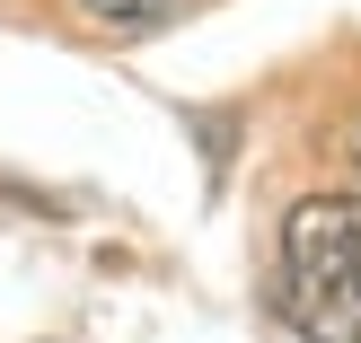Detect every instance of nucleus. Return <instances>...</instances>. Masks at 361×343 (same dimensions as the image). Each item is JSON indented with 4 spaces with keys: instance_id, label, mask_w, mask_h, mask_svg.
Returning <instances> with one entry per match:
<instances>
[{
    "instance_id": "obj_1",
    "label": "nucleus",
    "mask_w": 361,
    "mask_h": 343,
    "mask_svg": "<svg viewBox=\"0 0 361 343\" xmlns=\"http://www.w3.org/2000/svg\"><path fill=\"white\" fill-rule=\"evenodd\" d=\"M274 317L309 343H361V194L291 203L274 247Z\"/></svg>"
},
{
    "instance_id": "obj_2",
    "label": "nucleus",
    "mask_w": 361,
    "mask_h": 343,
    "mask_svg": "<svg viewBox=\"0 0 361 343\" xmlns=\"http://www.w3.org/2000/svg\"><path fill=\"white\" fill-rule=\"evenodd\" d=\"M97 27H115V35H150V27H168L185 0H80Z\"/></svg>"
},
{
    "instance_id": "obj_3",
    "label": "nucleus",
    "mask_w": 361,
    "mask_h": 343,
    "mask_svg": "<svg viewBox=\"0 0 361 343\" xmlns=\"http://www.w3.org/2000/svg\"><path fill=\"white\" fill-rule=\"evenodd\" d=\"M353 168H361V123H353Z\"/></svg>"
}]
</instances>
